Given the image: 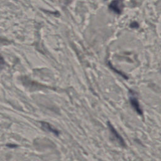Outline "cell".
Returning a JSON list of instances; mask_svg holds the SVG:
<instances>
[{
  "mask_svg": "<svg viewBox=\"0 0 161 161\" xmlns=\"http://www.w3.org/2000/svg\"><path fill=\"white\" fill-rule=\"evenodd\" d=\"M108 127L109 128V130L111 131L112 135L114 136V137L115 138L116 140L122 146L125 147L126 145H125V143L124 142V140L123 138L120 136V135L117 132V131L115 130V128L113 126V125L110 123H108Z\"/></svg>",
  "mask_w": 161,
  "mask_h": 161,
  "instance_id": "3957f363",
  "label": "cell"
},
{
  "mask_svg": "<svg viewBox=\"0 0 161 161\" xmlns=\"http://www.w3.org/2000/svg\"><path fill=\"white\" fill-rule=\"evenodd\" d=\"M109 8L113 12L117 14H120L122 12L123 4L121 0H113L109 5Z\"/></svg>",
  "mask_w": 161,
  "mask_h": 161,
  "instance_id": "6da1fadb",
  "label": "cell"
},
{
  "mask_svg": "<svg viewBox=\"0 0 161 161\" xmlns=\"http://www.w3.org/2000/svg\"><path fill=\"white\" fill-rule=\"evenodd\" d=\"M42 126L46 130L51 131L52 133H53L54 134L58 135V132L57 130H56L55 129H54L50 124L46 123V122H42Z\"/></svg>",
  "mask_w": 161,
  "mask_h": 161,
  "instance_id": "277c9868",
  "label": "cell"
},
{
  "mask_svg": "<svg viewBox=\"0 0 161 161\" xmlns=\"http://www.w3.org/2000/svg\"><path fill=\"white\" fill-rule=\"evenodd\" d=\"M130 104H131L132 107L136 111V113L140 115H142L143 112H142V109L140 106V104L138 103V101L136 97H135V94L132 92H130Z\"/></svg>",
  "mask_w": 161,
  "mask_h": 161,
  "instance_id": "7a4b0ae2",
  "label": "cell"
}]
</instances>
